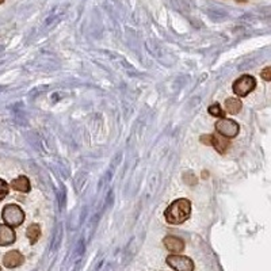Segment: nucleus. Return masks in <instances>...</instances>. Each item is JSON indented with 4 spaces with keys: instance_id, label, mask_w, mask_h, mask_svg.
Instances as JSON below:
<instances>
[{
    "instance_id": "nucleus-11",
    "label": "nucleus",
    "mask_w": 271,
    "mask_h": 271,
    "mask_svg": "<svg viewBox=\"0 0 271 271\" xmlns=\"http://www.w3.org/2000/svg\"><path fill=\"white\" fill-rule=\"evenodd\" d=\"M225 108L229 114H237L241 110V101H239L237 98H228L225 101Z\"/></svg>"
},
{
    "instance_id": "nucleus-19",
    "label": "nucleus",
    "mask_w": 271,
    "mask_h": 271,
    "mask_svg": "<svg viewBox=\"0 0 271 271\" xmlns=\"http://www.w3.org/2000/svg\"><path fill=\"white\" fill-rule=\"evenodd\" d=\"M0 271H1V269H0Z\"/></svg>"
},
{
    "instance_id": "nucleus-15",
    "label": "nucleus",
    "mask_w": 271,
    "mask_h": 271,
    "mask_svg": "<svg viewBox=\"0 0 271 271\" xmlns=\"http://www.w3.org/2000/svg\"><path fill=\"white\" fill-rule=\"evenodd\" d=\"M260 76H262V79L266 80V82H271V66L265 68V69L260 72Z\"/></svg>"
},
{
    "instance_id": "nucleus-14",
    "label": "nucleus",
    "mask_w": 271,
    "mask_h": 271,
    "mask_svg": "<svg viewBox=\"0 0 271 271\" xmlns=\"http://www.w3.org/2000/svg\"><path fill=\"white\" fill-rule=\"evenodd\" d=\"M8 191H10V186L7 185V182H4L3 179H0V201L6 198Z\"/></svg>"
},
{
    "instance_id": "nucleus-3",
    "label": "nucleus",
    "mask_w": 271,
    "mask_h": 271,
    "mask_svg": "<svg viewBox=\"0 0 271 271\" xmlns=\"http://www.w3.org/2000/svg\"><path fill=\"white\" fill-rule=\"evenodd\" d=\"M256 87V80L253 76H250V75H244L236 80L233 83V91L237 97H247L250 92H252Z\"/></svg>"
},
{
    "instance_id": "nucleus-7",
    "label": "nucleus",
    "mask_w": 271,
    "mask_h": 271,
    "mask_svg": "<svg viewBox=\"0 0 271 271\" xmlns=\"http://www.w3.org/2000/svg\"><path fill=\"white\" fill-rule=\"evenodd\" d=\"M163 241H164V246L169 252L179 253L185 250V241L179 237H176V236H167V237H164Z\"/></svg>"
},
{
    "instance_id": "nucleus-8",
    "label": "nucleus",
    "mask_w": 271,
    "mask_h": 271,
    "mask_svg": "<svg viewBox=\"0 0 271 271\" xmlns=\"http://www.w3.org/2000/svg\"><path fill=\"white\" fill-rule=\"evenodd\" d=\"M15 230L8 225H0V246H10L15 241Z\"/></svg>"
},
{
    "instance_id": "nucleus-13",
    "label": "nucleus",
    "mask_w": 271,
    "mask_h": 271,
    "mask_svg": "<svg viewBox=\"0 0 271 271\" xmlns=\"http://www.w3.org/2000/svg\"><path fill=\"white\" fill-rule=\"evenodd\" d=\"M209 113H210L213 117H218V118H224V117H225V113L221 110V107H220V104H218V103L211 104L210 107H209Z\"/></svg>"
},
{
    "instance_id": "nucleus-2",
    "label": "nucleus",
    "mask_w": 271,
    "mask_h": 271,
    "mask_svg": "<svg viewBox=\"0 0 271 271\" xmlns=\"http://www.w3.org/2000/svg\"><path fill=\"white\" fill-rule=\"evenodd\" d=\"M1 218L6 223V225L11 228H17L19 225H22L24 221V213L18 205H10L4 206V209L1 211Z\"/></svg>"
},
{
    "instance_id": "nucleus-5",
    "label": "nucleus",
    "mask_w": 271,
    "mask_h": 271,
    "mask_svg": "<svg viewBox=\"0 0 271 271\" xmlns=\"http://www.w3.org/2000/svg\"><path fill=\"white\" fill-rule=\"evenodd\" d=\"M216 130L218 132V134H221L224 137L232 139V137L237 136V133L240 130V126H239V124L235 122V121L221 118L216 124Z\"/></svg>"
},
{
    "instance_id": "nucleus-18",
    "label": "nucleus",
    "mask_w": 271,
    "mask_h": 271,
    "mask_svg": "<svg viewBox=\"0 0 271 271\" xmlns=\"http://www.w3.org/2000/svg\"><path fill=\"white\" fill-rule=\"evenodd\" d=\"M1 3H4V0H0V4H1Z\"/></svg>"
},
{
    "instance_id": "nucleus-1",
    "label": "nucleus",
    "mask_w": 271,
    "mask_h": 271,
    "mask_svg": "<svg viewBox=\"0 0 271 271\" xmlns=\"http://www.w3.org/2000/svg\"><path fill=\"white\" fill-rule=\"evenodd\" d=\"M190 213H191V202L186 198H181L168 206L164 216L168 224L179 225L190 217Z\"/></svg>"
},
{
    "instance_id": "nucleus-4",
    "label": "nucleus",
    "mask_w": 271,
    "mask_h": 271,
    "mask_svg": "<svg viewBox=\"0 0 271 271\" xmlns=\"http://www.w3.org/2000/svg\"><path fill=\"white\" fill-rule=\"evenodd\" d=\"M167 265L175 271H194L193 260L179 253H172L167 256Z\"/></svg>"
},
{
    "instance_id": "nucleus-17",
    "label": "nucleus",
    "mask_w": 271,
    "mask_h": 271,
    "mask_svg": "<svg viewBox=\"0 0 271 271\" xmlns=\"http://www.w3.org/2000/svg\"><path fill=\"white\" fill-rule=\"evenodd\" d=\"M186 182L187 183H190V185H195V183H197V178H195L194 175L188 174V178L186 176Z\"/></svg>"
},
{
    "instance_id": "nucleus-10",
    "label": "nucleus",
    "mask_w": 271,
    "mask_h": 271,
    "mask_svg": "<svg viewBox=\"0 0 271 271\" xmlns=\"http://www.w3.org/2000/svg\"><path fill=\"white\" fill-rule=\"evenodd\" d=\"M213 146L216 148L217 152L225 153L229 146V141L221 134H213Z\"/></svg>"
},
{
    "instance_id": "nucleus-6",
    "label": "nucleus",
    "mask_w": 271,
    "mask_h": 271,
    "mask_svg": "<svg viewBox=\"0 0 271 271\" xmlns=\"http://www.w3.org/2000/svg\"><path fill=\"white\" fill-rule=\"evenodd\" d=\"M24 262V256L22 253L14 250V251H8V252L4 255L3 258V265L6 266L7 269H15V267H19L21 265H23Z\"/></svg>"
},
{
    "instance_id": "nucleus-12",
    "label": "nucleus",
    "mask_w": 271,
    "mask_h": 271,
    "mask_svg": "<svg viewBox=\"0 0 271 271\" xmlns=\"http://www.w3.org/2000/svg\"><path fill=\"white\" fill-rule=\"evenodd\" d=\"M26 236H27V239L30 240L31 244L37 243L38 239H40V236H41V228H40V225H38V224H31L30 227L27 228V230H26Z\"/></svg>"
},
{
    "instance_id": "nucleus-9",
    "label": "nucleus",
    "mask_w": 271,
    "mask_h": 271,
    "mask_svg": "<svg viewBox=\"0 0 271 271\" xmlns=\"http://www.w3.org/2000/svg\"><path fill=\"white\" fill-rule=\"evenodd\" d=\"M11 187L19 193H29L30 191V181L26 176L21 175L11 182Z\"/></svg>"
},
{
    "instance_id": "nucleus-16",
    "label": "nucleus",
    "mask_w": 271,
    "mask_h": 271,
    "mask_svg": "<svg viewBox=\"0 0 271 271\" xmlns=\"http://www.w3.org/2000/svg\"><path fill=\"white\" fill-rule=\"evenodd\" d=\"M201 143L205 145H213V134H205L201 137Z\"/></svg>"
}]
</instances>
